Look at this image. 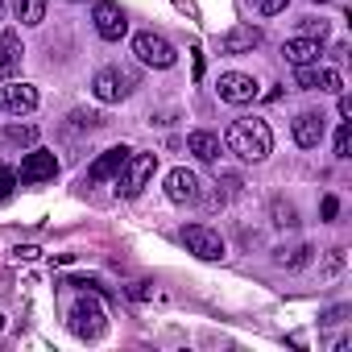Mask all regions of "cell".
<instances>
[{"mask_svg":"<svg viewBox=\"0 0 352 352\" xmlns=\"http://www.w3.org/2000/svg\"><path fill=\"white\" fill-rule=\"evenodd\" d=\"M224 145H228L241 162H261V157H270V149H274V133H270L265 120H257V116H241V120L228 124Z\"/></svg>","mask_w":352,"mask_h":352,"instance_id":"cell-1","label":"cell"},{"mask_svg":"<svg viewBox=\"0 0 352 352\" xmlns=\"http://www.w3.org/2000/svg\"><path fill=\"white\" fill-rule=\"evenodd\" d=\"M153 170H157V153H129L124 170L116 174V183H120V195H124V199H137V195L149 187Z\"/></svg>","mask_w":352,"mask_h":352,"instance_id":"cell-2","label":"cell"},{"mask_svg":"<svg viewBox=\"0 0 352 352\" xmlns=\"http://www.w3.org/2000/svg\"><path fill=\"white\" fill-rule=\"evenodd\" d=\"M71 331L79 336V340H100L104 331H108V319H104V307L96 302V298H75V307H71Z\"/></svg>","mask_w":352,"mask_h":352,"instance_id":"cell-3","label":"cell"},{"mask_svg":"<svg viewBox=\"0 0 352 352\" xmlns=\"http://www.w3.org/2000/svg\"><path fill=\"white\" fill-rule=\"evenodd\" d=\"M133 54L145 63V67H157V71H166V67H174V46L162 38V34H153V30H141L137 38H133Z\"/></svg>","mask_w":352,"mask_h":352,"instance_id":"cell-4","label":"cell"},{"mask_svg":"<svg viewBox=\"0 0 352 352\" xmlns=\"http://www.w3.org/2000/svg\"><path fill=\"white\" fill-rule=\"evenodd\" d=\"M183 245L195 257H204V261H220L224 257V236L216 228H208V224H187L183 228Z\"/></svg>","mask_w":352,"mask_h":352,"instance_id":"cell-5","label":"cell"},{"mask_svg":"<svg viewBox=\"0 0 352 352\" xmlns=\"http://www.w3.org/2000/svg\"><path fill=\"white\" fill-rule=\"evenodd\" d=\"M54 174H58V162H54V153H50V149H34V153H25L21 170H17V183H25V187H38V183H50Z\"/></svg>","mask_w":352,"mask_h":352,"instance_id":"cell-6","label":"cell"},{"mask_svg":"<svg viewBox=\"0 0 352 352\" xmlns=\"http://www.w3.org/2000/svg\"><path fill=\"white\" fill-rule=\"evenodd\" d=\"M91 21H96V34H100L104 42H120V38H124V30H129L124 9L116 5V0H100L96 13H91Z\"/></svg>","mask_w":352,"mask_h":352,"instance_id":"cell-7","label":"cell"},{"mask_svg":"<svg viewBox=\"0 0 352 352\" xmlns=\"http://www.w3.org/2000/svg\"><path fill=\"white\" fill-rule=\"evenodd\" d=\"M216 91H220L224 104H253L257 100V79L245 75V71H228V75H220Z\"/></svg>","mask_w":352,"mask_h":352,"instance_id":"cell-8","label":"cell"},{"mask_svg":"<svg viewBox=\"0 0 352 352\" xmlns=\"http://www.w3.org/2000/svg\"><path fill=\"white\" fill-rule=\"evenodd\" d=\"M294 87H302V91H340V71L319 67V63L294 67Z\"/></svg>","mask_w":352,"mask_h":352,"instance_id":"cell-9","label":"cell"},{"mask_svg":"<svg viewBox=\"0 0 352 352\" xmlns=\"http://www.w3.org/2000/svg\"><path fill=\"white\" fill-rule=\"evenodd\" d=\"M91 91H96L100 104H120V100L133 91V79H129L124 71H100V75L91 79Z\"/></svg>","mask_w":352,"mask_h":352,"instance_id":"cell-10","label":"cell"},{"mask_svg":"<svg viewBox=\"0 0 352 352\" xmlns=\"http://www.w3.org/2000/svg\"><path fill=\"white\" fill-rule=\"evenodd\" d=\"M129 145H112V149H104L96 162H91V170H87V183H108V179H116V174L124 170V162H129Z\"/></svg>","mask_w":352,"mask_h":352,"instance_id":"cell-11","label":"cell"},{"mask_svg":"<svg viewBox=\"0 0 352 352\" xmlns=\"http://www.w3.org/2000/svg\"><path fill=\"white\" fill-rule=\"evenodd\" d=\"M195 195H199V179H195V170L174 166V170L166 174V199H170V204H191Z\"/></svg>","mask_w":352,"mask_h":352,"instance_id":"cell-12","label":"cell"},{"mask_svg":"<svg viewBox=\"0 0 352 352\" xmlns=\"http://www.w3.org/2000/svg\"><path fill=\"white\" fill-rule=\"evenodd\" d=\"M21 58H25L21 34L17 30H0V79H5V83L21 71Z\"/></svg>","mask_w":352,"mask_h":352,"instance_id":"cell-13","label":"cell"},{"mask_svg":"<svg viewBox=\"0 0 352 352\" xmlns=\"http://www.w3.org/2000/svg\"><path fill=\"white\" fill-rule=\"evenodd\" d=\"M0 104H5L13 116H30V112L38 108V87H34V83H13V79H9V87H5V96H0Z\"/></svg>","mask_w":352,"mask_h":352,"instance_id":"cell-14","label":"cell"},{"mask_svg":"<svg viewBox=\"0 0 352 352\" xmlns=\"http://www.w3.org/2000/svg\"><path fill=\"white\" fill-rule=\"evenodd\" d=\"M261 46V30L257 25H232L224 38H220V50L224 54H253Z\"/></svg>","mask_w":352,"mask_h":352,"instance_id":"cell-15","label":"cell"},{"mask_svg":"<svg viewBox=\"0 0 352 352\" xmlns=\"http://www.w3.org/2000/svg\"><path fill=\"white\" fill-rule=\"evenodd\" d=\"M290 129H294V141H298L302 149H315V145L323 141V133H327V124H323V112H298Z\"/></svg>","mask_w":352,"mask_h":352,"instance_id":"cell-16","label":"cell"},{"mask_svg":"<svg viewBox=\"0 0 352 352\" xmlns=\"http://www.w3.org/2000/svg\"><path fill=\"white\" fill-rule=\"evenodd\" d=\"M282 54H286V63L290 67H307V63H319V38H290V42H282Z\"/></svg>","mask_w":352,"mask_h":352,"instance_id":"cell-17","label":"cell"},{"mask_svg":"<svg viewBox=\"0 0 352 352\" xmlns=\"http://www.w3.org/2000/svg\"><path fill=\"white\" fill-rule=\"evenodd\" d=\"M187 149H191L199 162H216V157H220V137L208 133V129H195V133H187Z\"/></svg>","mask_w":352,"mask_h":352,"instance_id":"cell-18","label":"cell"},{"mask_svg":"<svg viewBox=\"0 0 352 352\" xmlns=\"http://www.w3.org/2000/svg\"><path fill=\"white\" fill-rule=\"evenodd\" d=\"M21 25H42L46 21V0H13Z\"/></svg>","mask_w":352,"mask_h":352,"instance_id":"cell-19","label":"cell"},{"mask_svg":"<svg viewBox=\"0 0 352 352\" xmlns=\"http://www.w3.org/2000/svg\"><path fill=\"white\" fill-rule=\"evenodd\" d=\"M5 141H13V145H38V124H30V120H13V124H5Z\"/></svg>","mask_w":352,"mask_h":352,"instance_id":"cell-20","label":"cell"},{"mask_svg":"<svg viewBox=\"0 0 352 352\" xmlns=\"http://www.w3.org/2000/svg\"><path fill=\"white\" fill-rule=\"evenodd\" d=\"M311 261V245H298V249H290V257H278V265H286V270H302Z\"/></svg>","mask_w":352,"mask_h":352,"instance_id":"cell-21","label":"cell"},{"mask_svg":"<svg viewBox=\"0 0 352 352\" xmlns=\"http://www.w3.org/2000/svg\"><path fill=\"white\" fill-rule=\"evenodd\" d=\"M274 224H282V228H294V224H298V212H294L290 204H282V199H278V204H274Z\"/></svg>","mask_w":352,"mask_h":352,"instance_id":"cell-22","label":"cell"},{"mask_svg":"<svg viewBox=\"0 0 352 352\" xmlns=\"http://www.w3.org/2000/svg\"><path fill=\"white\" fill-rule=\"evenodd\" d=\"M286 5H290V0H253V9L261 17H278V13H286Z\"/></svg>","mask_w":352,"mask_h":352,"instance_id":"cell-23","label":"cell"},{"mask_svg":"<svg viewBox=\"0 0 352 352\" xmlns=\"http://www.w3.org/2000/svg\"><path fill=\"white\" fill-rule=\"evenodd\" d=\"M71 124H75V129H87V133H91V129H100L104 120H100V112H71Z\"/></svg>","mask_w":352,"mask_h":352,"instance_id":"cell-24","label":"cell"},{"mask_svg":"<svg viewBox=\"0 0 352 352\" xmlns=\"http://www.w3.org/2000/svg\"><path fill=\"white\" fill-rule=\"evenodd\" d=\"M348 149H352V129H348V120L336 129V157H348Z\"/></svg>","mask_w":352,"mask_h":352,"instance_id":"cell-25","label":"cell"},{"mask_svg":"<svg viewBox=\"0 0 352 352\" xmlns=\"http://www.w3.org/2000/svg\"><path fill=\"white\" fill-rule=\"evenodd\" d=\"M13 187H17V170L0 166V199H9V195H13Z\"/></svg>","mask_w":352,"mask_h":352,"instance_id":"cell-26","label":"cell"},{"mask_svg":"<svg viewBox=\"0 0 352 352\" xmlns=\"http://www.w3.org/2000/svg\"><path fill=\"white\" fill-rule=\"evenodd\" d=\"M302 34H307V38H323V34H327V25H323V21H311V17H307V21H302Z\"/></svg>","mask_w":352,"mask_h":352,"instance_id":"cell-27","label":"cell"},{"mask_svg":"<svg viewBox=\"0 0 352 352\" xmlns=\"http://www.w3.org/2000/svg\"><path fill=\"white\" fill-rule=\"evenodd\" d=\"M340 270H344V249H331V257H327V278L340 274Z\"/></svg>","mask_w":352,"mask_h":352,"instance_id":"cell-28","label":"cell"},{"mask_svg":"<svg viewBox=\"0 0 352 352\" xmlns=\"http://www.w3.org/2000/svg\"><path fill=\"white\" fill-rule=\"evenodd\" d=\"M344 315H348V307H336V311H327V315H323V323H340Z\"/></svg>","mask_w":352,"mask_h":352,"instance_id":"cell-29","label":"cell"},{"mask_svg":"<svg viewBox=\"0 0 352 352\" xmlns=\"http://www.w3.org/2000/svg\"><path fill=\"white\" fill-rule=\"evenodd\" d=\"M336 212H340V204H336V199H331V195H327V199H323V216H327V220H331V216H336Z\"/></svg>","mask_w":352,"mask_h":352,"instance_id":"cell-30","label":"cell"},{"mask_svg":"<svg viewBox=\"0 0 352 352\" xmlns=\"http://www.w3.org/2000/svg\"><path fill=\"white\" fill-rule=\"evenodd\" d=\"M340 116H352V96H340Z\"/></svg>","mask_w":352,"mask_h":352,"instance_id":"cell-31","label":"cell"},{"mask_svg":"<svg viewBox=\"0 0 352 352\" xmlns=\"http://www.w3.org/2000/svg\"><path fill=\"white\" fill-rule=\"evenodd\" d=\"M17 257H25V261H34V257H38V249H34V245H21V249H17Z\"/></svg>","mask_w":352,"mask_h":352,"instance_id":"cell-32","label":"cell"},{"mask_svg":"<svg viewBox=\"0 0 352 352\" xmlns=\"http://www.w3.org/2000/svg\"><path fill=\"white\" fill-rule=\"evenodd\" d=\"M0 331H5V315H0Z\"/></svg>","mask_w":352,"mask_h":352,"instance_id":"cell-33","label":"cell"},{"mask_svg":"<svg viewBox=\"0 0 352 352\" xmlns=\"http://www.w3.org/2000/svg\"><path fill=\"white\" fill-rule=\"evenodd\" d=\"M315 5H331V0H315Z\"/></svg>","mask_w":352,"mask_h":352,"instance_id":"cell-34","label":"cell"},{"mask_svg":"<svg viewBox=\"0 0 352 352\" xmlns=\"http://www.w3.org/2000/svg\"><path fill=\"white\" fill-rule=\"evenodd\" d=\"M0 17H5V5H0Z\"/></svg>","mask_w":352,"mask_h":352,"instance_id":"cell-35","label":"cell"}]
</instances>
